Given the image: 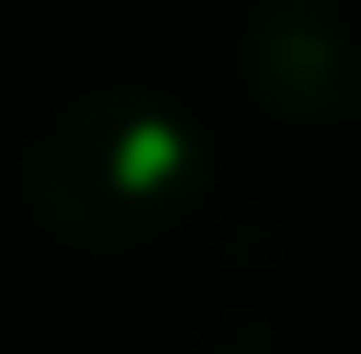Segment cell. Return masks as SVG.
I'll use <instances>...</instances> for the list:
<instances>
[{
  "label": "cell",
  "instance_id": "6da1fadb",
  "mask_svg": "<svg viewBox=\"0 0 361 354\" xmlns=\"http://www.w3.org/2000/svg\"><path fill=\"white\" fill-rule=\"evenodd\" d=\"M208 193V146L192 116L146 93H77L23 146L31 216L85 254H146Z\"/></svg>",
  "mask_w": 361,
  "mask_h": 354
},
{
  "label": "cell",
  "instance_id": "7a4b0ae2",
  "mask_svg": "<svg viewBox=\"0 0 361 354\" xmlns=\"http://www.w3.org/2000/svg\"><path fill=\"white\" fill-rule=\"evenodd\" d=\"M238 70L292 124L361 116V0H262L238 31Z\"/></svg>",
  "mask_w": 361,
  "mask_h": 354
}]
</instances>
